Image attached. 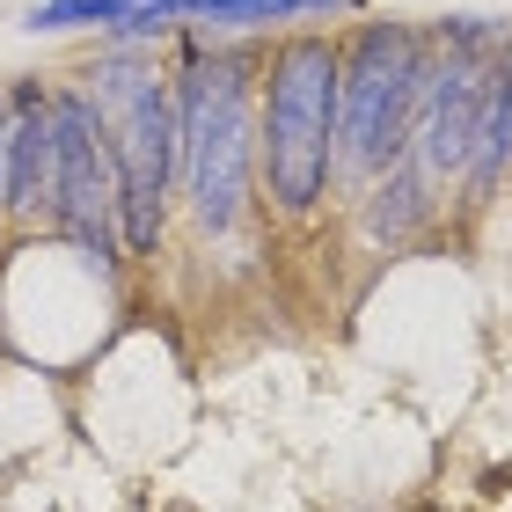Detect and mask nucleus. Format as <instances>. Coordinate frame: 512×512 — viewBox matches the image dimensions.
<instances>
[{
    "label": "nucleus",
    "instance_id": "nucleus-10",
    "mask_svg": "<svg viewBox=\"0 0 512 512\" xmlns=\"http://www.w3.org/2000/svg\"><path fill=\"white\" fill-rule=\"evenodd\" d=\"M125 8L132 0H37L22 30H110V22H125Z\"/></svg>",
    "mask_w": 512,
    "mask_h": 512
},
{
    "label": "nucleus",
    "instance_id": "nucleus-9",
    "mask_svg": "<svg viewBox=\"0 0 512 512\" xmlns=\"http://www.w3.org/2000/svg\"><path fill=\"white\" fill-rule=\"evenodd\" d=\"M183 30L205 37H235V30H286V22L315 15H359V0H176Z\"/></svg>",
    "mask_w": 512,
    "mask_h": 512
},
{
    "label": "nucleus",
    "instance_id": "nucleus-11",
    "mask_svg": "<svg viewBox=\"0 0 512 512\" xmlns=\"http://www.w3.org/2000/svg\"><path fill=\"white\" fill-rule=\"evenodd\" d=\"M0 132H8V96H0Z\"/></svg>",
    "mask_w": 512,
    "mask_h": 512
},
{
    "label": "nucleus",
    "instance_id": "nucleus-1",
    "mask_svg": "<svg viewBox=\"0 0 512 512\" xmlns=\"http://www.w3.org/2000/svg\"><path fill=\"white\" fill-rule=\"evenodd\" d=\"M256 66L264 52L249 44H191L169 81L183 147L176 198L205 235H235L256 198Z\"/></svg>",
    "mask_w": 512,
    "mask_h": 512
},
{
    "label": "nucleus",
    "instance_id": "nucleus-3",
    "mask_svg": "<svg viewBox=\"0 0 512 512\" xmlns=\"http://www.w3.org/2000/svg\"><path fill=\"white\" fill-rule=\"evenodd\" d=\"M88 103L103 110L110 132V198H118V242L125 256H161L169 205L183 183V147H176V96L169 74L139 44H110V59L88 66Z\"/></svg>",
    "mask_w": 512,
    "mask_h": 512
},
{
    "label": "nucleus",
    "instance_id": "nucleus-2",
    "mask_svg": "<svg viewBox=\"0 0 512 512\" xmlns=\"http://www.w3.org/2000/svg\"><path fill=\"white\" fill-rule=\"evenodd\" d=\"M256 176L286 220H315L337 191V37L293 30L256 66Z\"/></svg>",
    "mask_w": 512,
    "mask_h": 512
},
{
    "label": "nucleus",
    "instance_id": "nucleus-6",
    "mask_svg": "<svg viewBox=\"0 0 512 512\" xmlns=\"http://www.w3.org/2000/svg\"><path fill=\"white\" fill-rule=\"evenodd\" d=\"M8 96V132H0V220H44L52 198V88L15 81Z\"/></svg>",
    "mask_w": 512,
    "mask_h": 512
},
{
    "label": "nucleus",
    "instance_id": "nucleus-4",
    "mask_svg": "<svg viewBox=\"0 0 512 512\" xmlns=\"http://www.w3.org/2000/svg\"><path fill=\"white\" fill-rule=\"evenodd\" d=\"M432 37L410 22H359L337 44V183H374L410 154L417 132V81Z\"/></svg>",
    "mask_w": 512,
    "mask_h": 512
},
{
    "label": "nucleus",
    "instance_id": "nucleus-5",
    "mask_svg": "<svg viewBox=\"0 0 512 512\" xmlns=\"http://www.w3.org/2000/svg\"><path fill=\"white\" fill-rule=\"evenodd\" d=\"M44 220L81 256H96L103 271L125 264L118 198H110V132H103V110L88 103L81 81L52 88V198H44Z\"/></svg>",
    "mask_w": 512,
    "mask_h": 512
},
{
    "label": "nucleus",
    "instance_id": "nucleus-7",
    "mask_svg": "<svg viewBox=\"0 0 512 512\" xmlns=\"http://www.w3.org/2000/svg\"><path fill=\"white\" fill-rule=\"evenodd\" d=\"M512 176V37L498 44L491 74H483V110H476V147H469V169H461V191L469 205L498 198Z\"/></svg>",
    "mask_w": 512,
    "mask_h": 512
},
{
    "label": "nucleus",
    "instance_id": "nucleus-8",
    "mask_svg": "<svg viewBox=\"0 0 512 512\" xmlns=\"http://www.w3.org/2000/svg\"><path fill=\"white\" fill-rule=\"evenodd\" d=\"M432 220H439V191L417 176V161H395V169H381V176L359 191V227H366L381 249L417 242Z\"/></svg>",
    "mask_w": 512,
    "mask_h": 512
}]
</instances>
